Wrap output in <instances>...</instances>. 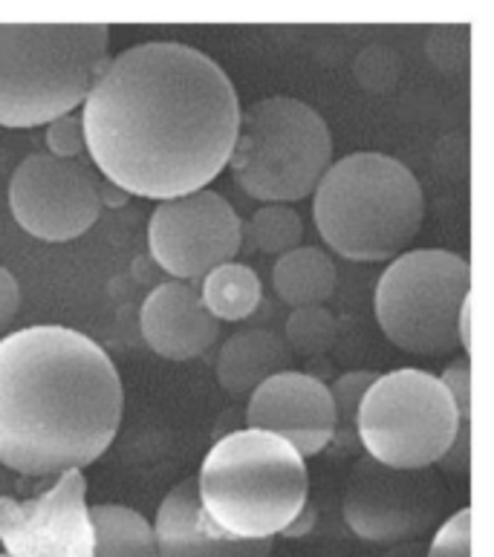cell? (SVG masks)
I'll use <instances>...</instances> for the list:
<instances>
[{"instance_id": "1", "label": "cell", "mask_w": 494, "mask_h": 557, "mask_svg": "<svg viewBox=\"0 0 494 557\" xmlns=\"http://www.w3.org/2000/svg\"><path fill=\"white\" fill-rule=\"evenodd\" d=\"M235 84L188 44L145 41L108 59L84 99V148L125 194L176 200L229 165Z\"/></svg>"}, {"instance_id": "2", "label": "cell", "mask_w": 494, "mask_h": 557, "mask_svg": "<svg viewBox=\"0 0 494 557\" xmlns=\"http://www.w3.org/2000/svg\"><path fill=\"white\" fill-rule=\"evenodd\" d=\"M122 379L110 356L67 326L0 342V466L21 476L82 471L113 445Z\"/></svg>"}, {"instance_id": "3", "label": "cell", "mask_w": 494, "mask_h": 557, "mask_svg": "<svg viewBox=\"0 0 494 557\" xmlns=\"http://www.w3.org/2000/svg\"><path fill=\"white\" fill-rule=\"evenodd\" d=\"M194 480L206 517L235 541H275L310 497L301 454L275 433L255 428L223 436Z\"/></svg>"}, {"instance_id": "4", "label": "cell", "mask_w": 494, "mask_h": 557, "mask_svg": "<svg viewBox=\"0 0 494 557\" xmlns=\"http://www.w3.org/2000/svg\"><path fill=\"white\" fill-rule=\"evenodd\" d=\"M316 225L335 255L359 263L399 258L419 234L425 200L405 162L350 153L316 185Z\"/></svg>"}, {"instance_id": "5", "label": "cell", "mask_w": 494, "mask_h": 557, "mask_svg": "<svg viewBox=\"0 0 494 557\" xmlns=\"http://www.w3.org/2000/svg\"><path fill=\"white\" fill-rule=\"evenodd\" d=\"M471 424L469 358L452 361L443 375L403 367L376 375L356 417L359 445L379 466L419 471L436 466Z\"/></svg>"}, {"instance_id": "6", "label": "cell", "mask_w": 494, "mask_h": 557, "mask_svg": "<svg viewBox=\"0 0 494 557\" xmlns=\"http://www.w3.org/2000/svg\"><path fill=\"white\" fill-rule=\"evenodd\" d=\"M104 24H0V127H38L82 108L108 64Z\"/></svg>"}, {"instance_id": "7", "label": "cell", "mask_w": 494, "mask_h": 557, "mask_svg": "<svg viewBox=\"0 0 494 557\" xmlns=\"http://www.w3.org/2000/svg\"><path fill=\"white\" fill-rule=\"evenodd\" d=\"M330 165V127L307 101L269 96L240 110L229 168L249 197L272 206L298 202L316 191Z\"/></svg>"}, {"instance_id": "8", "label": "cell", "mask_w": 494, "mask_h": 557, "mask_svg": "<svg viewBox=\"0 0 494 557\" xmlns=\"http://www.w3.org/2000/svg\"><path fill=\"white\" fill-rule=\"evenodd\" d=\"M469 260L443 249L403 251L379 277L373 309L382 333L413 356H445L460 344L469 307Z\"/></svg>"}, {"instance_id": "9", "label": "cell", "mask_w": 494, "mask_h": 557, "mask_svg": "<svg viewBox=\"0 0 494 557\" xmlns=\"http://www.w3.org/2000/svg\"><path fill=\"white\" fill-rule=\"evenodd\" d=\"M445 488L434 468L399 471L368 454L356 462L344 491V520L370 543H413L443 517Z\"/></svg>"}, {"instance_id": "10", "label": "cell", "mask_w": 494, "mask_h": 557, "mask_svg": "<svg viewBox=\"0 0 494 557\" xmlns=\"http://www.w3.org/2000/svg\"><path fill=\"white\" fill-rule=\"evenodd\" d=\"M244 243V223L218 191H194L157 206L148 223V246L168 275L194 281L232 263Z\"/></svg>"}, {"instance_id": "11", "label": "cell", "mask_w": 494, "mask_h": 557, "mask_svg": "<svg viewBox=\"0 0 494 557\" xmlns=\"http://www.w3.org/2000/svg\"><path fill=\"white\" fill-rule=\"evenodd\" d=\"M9 206L24 232L38 240L67 243L99 220L101 188L82 162L33 153L12 174Z\"/></svg>"}, {"instance_id": "12", "label": "cell", "mask_w": 494, "mask_h": 557, "mask_svg": "<svg viewBox=\"0 0 494 557\" xmlns=\"http://www.w3.org/2000/svg\"><path fill=\"white\" fill-rule=\"evenodd\" d=\"M82 471L55 476L35 497L0 491V557H92V523Z\"/></svg>"}, {"instance_id": "13", "label": "cell", "mask_w": 494, "mask_h": 557, "mask_svg": "<svg viewBox=\"0 0 494 557\" xmlns=\"http://www.w3.org/2000/svg\"><path fill=\"white\" fill-rule=\"evenodd\" d=\"M246 422L289 442L304 457L328 448L335 431V405L321 379L298 370H284L251 391Z\"/></svg>"}, {"instance_id": "14", "label": "cell", "mask_w": 494, "mask_h": 557, "mask_svg": "<svg viewBox=\"0 0 494 557\" xmlns=\"http://www.w3.org/2000/svg\"><path fill=\"white\" fill-rule=\"evenodd\" d=\"M160 557H269L275 541H235L211 523L197 497V480L168 491L153 523Z\"/></svg>"}, {"instance_id": "15", "label": "cell", "mask_w": 494, "mask_h": 557, "mask_svg": "<svg viewBox=\"0 0 494 557\" xmlns=\"http://www.w3.org/2000/svg\"><path fill=\"white\" fill-rule=\"evenodd\" d=\"M139 326L148 347L162 358L185 361L218 342V321L206 312L188 283H162L145 298Z\"/></svg>"}, {"instance_id": "16", "label": "cell", "mask_w": 494, "mask_h": 557, "mask_svg": "<svg viewBox=\"0 0 494 557\" xmlns=\"http://www.w3.org/2000/svg\"><path fill=\"white\" fill-rule=\"evenodd\" d=\"M289 347L284 338H277L269 330H246L235 333L223 347L218 358V382L229 393L258 391L260 384L272 375L289 370Z\"/></svg>"}, {"instance_id": "17", "label": "cell", "mask_w": 494, "mask_h": 557, "mask_svg": "<svg viewBox=\"0 0 494 557\" xmlns=\"http://www.w3.org/2000/svg\"><path fill=\"white\" fill-rule=\"evenodd\" d=\"M272 283L281 300L289 307H321L335 292L338 272L328 251L316 246H298L277 258Z\"/></svg>"}, {"instance_id": "18", "label": "cell", "mask_w": 494, "mask_h": 557, "mask_svg": "<svg viewBox=\"0 0 494 557\" xmlns=\"http://www.w3.org/2000/svg\"><path fill=\"white\" fill-rule=\"evenodd\" d=\"M92 557H160L153 525L139 511L116 503L90 506Z\"/></svg>"}, {"instance_id": "19", "label": "cell", "mask_w": 494, "mask_h": 557, "mask_svg": "<svg viewBox=\"0 0 494 557\" xmlns=\"http://www.w3.org/2000/svg\"><path fill=\"white\" fill-rule=\"evenodd\" d=\"M260 277L246 263H223L202 277L200 300L214 321H244L260 307Z\"/></svg>"}, {"instance_id": "20", "label": "cell", "mask_w": 494, "mask_h": 557, "mask_svg": "<svg viewBox=\"0 0 494 557\" xmlns=\"http://www.w3.org/2000/svg\"><path fill=\"white\" fill-rule=\"evenodd\" d=\"M379 373H370V370H353V373H344L335 379V384L330 387V396H333L335 405V431L330 445L335 448V457H353L359 454V433H356V417H359V405L365 399V393L373 382H376Z\"/></svg>"}, {"instance_id": "21", "label": "cell", "mask_w": 494, "mask_h": 557, "mask_svg": "<svg viewBox=\"0 0 494 557\" xmlns=\"http://www.w3.org/2000/svg\"><path fill=\"white\" fill-rule=\"evenodd\" d=\"M301 237V216L289 206H263L251 216V240L267 255H286V251L298 249Z\"/></svg>"}, {"instance_id": "22", "label": "cell", "mask_w": 494, "mask_h": 557, "mask_svg": "<svg viewBox=\"0 0 494 557\" xmlns=\"http://www.w3.org/2000/svg\"><path fill=\"white\" fill-rule=\"evenodd\" d=\"M338 338V324L324 307H301L286 318V342L298 356H321Z\"/></svg>"}, {"instance_id": "23", "label": "cell", "mask_w": 494, "mask_h": 557, "mask_svg": "<svg viewBox=\"0 0 494 557\" xmlns=\"http://www.w3.org/2000/svg\"><path fill=\"white\" fill-rule=\"evenodd\" d=\"M425 557H471V508H460L440 529Z\"/></svg>"}, {"instance_id": "24", "label": "cell", "mask_w": 494, "mask_h": 557, "mask_svg": "<svg viewBox=\"0 0 494 557\" xmlns=\"http://www.w3.org/2000/svg\"><path fill=\"white\" fill-rule=\"evenodd\" d=\"M47 145H50V157L73 159L84 150V127L82 119L61 116L47 125Z\"/></svg>"}, {"instance_id": "25", "label": "cell", "mask_w": 494, "mask_h": 557, "mask_svg": "<svg viewBox=\"0 0 494 557\" xmlns=\"http://www.w3.org/2000/svg\"><path fill=\"white\" fill-rule=\"evenodd\" d=\"M17 307H21V289H17L15 275L0 267V330H7L12 324V318L17 315Z\"/></svg>"}, {"instance_id": "26", "label": "cell", "mask_w": 494, "mask_h": 557, "mask_svg": "<svg viewBox=\"0 0 494 557\" xmlns=\"http://www.w3.org/2000/svg\"><path fill=\"white\" fill-rule=\"evenodd\" d=\"M312 525H316V508H312L310 499H307V506L301 508V515L295 517L293 523L286 525L284 537H304V534L312 532Z\"/></svg>"}, {"instance_id": "27", "label": "cell", "mask_w": 494, "mask_h": 557, "mask_svg": "<svg viewBox=\"0 0 494 557\" xmlns=\"http://www.w3.org/2000/svg\"><path fill=\"white\" fill-rule=\"evenodd\" d=\"M425 552H428V543L413 541V543H399V546H394V549L385 552L382 557H425Z\"/></svg>"}]
</instances>
